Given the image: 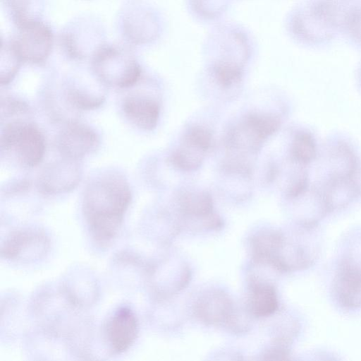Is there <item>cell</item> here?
<instances>
[{
	"instance_id": "obj_9",
	"label": "cell",
	"mask_w": 361,
	"mask_h": 361,
	"mask_svg": "<svg viewBox=\"0 0 361 361\" xmlns=\"http://www.w3.org/2000/svg\"><path fill=\"white\" fill-rule=\"evenodd\" d=\"M138 333V322L134 312L128 307L119 308L109 319L106 335L111 349L121 353L134 343Z\"/></svg>"
},
{
	"instance_id": "obj_1",
	"label": "cell",
	"mask_w": 361,
	"mask_h": 361,
	"mask_svg": "<svg viewBox=\"0 0 361 361\" xmlns=\"http://www.w3.org/2000/svg\"><path fill=\"white\" fill-rule=\"evenodd\" d=\"M130 200L128 184L118 174L102 175L89 184L84 194L82 211L97 243L106 245L116 237Z\"/></svg>"
},
{
	"instance_id": "obj_14",
	"label": "cell",
	"mask_w": 361,
	"mask_h": 361,
	"mask_svg": "<svg viewBox=\"0 0 361 361\" xmlns=\"http://www.w3.org/2000/svg\"><path fill=\"white\" fill-rule=\"evenodd\" d=\"M341 32L355 45L361 47V3L344 8Z\"/></svg>"
},
{
	"instance_id": "obj_2",
	"label": "cell",
	"mask_w": 361,
	"mask_h": 361,
	"mask_svg": "<svg viewBox=\"0 0 361 361\" xmlns=\"http://www.w3.org/2000/svg\"><path fill=\"white\" fill-rule=\"evenodd\" d=\"M343 10L338 0H310L295 16V32L310 45L326 42L341 32Z\"/></svg>"
},
{
	"instance_id": "obj_5",
	"label": "cell",
	"mask_w": 361,
	"mask_h": 361,
	"mask_svg": "<svg viewBox=\"0 0 361 361\" xmlns=\"http://www.w3.org/2000/svg\"><path fill=\"white\" fill-rule=\"evenodd\" d=\"M94 63L101 79L119 88L132 86L140 75L138 64L127 53L114 48L101 49Z\"/></svg>"
},
{
	"instance_id": "obj_15",
	"label": "cell",
	"mask_w": 361,
	"mask_h": 361,
	"mask_svg": "<svg viewBox=\"0 0 361 361\" xmlns=\"http://www.w3.org/2000/svg\"><path fill=\"white\" fill-rule=\"evenodd\" d=\"M182 207L189 214L204 217L210 215L212 203L211 199L204 194H190L183 197Z\"/></svg>"
},
{
	"instance_id": "obj_7",
	"label": "cell",
	"mask_w": 361,
	"mask_h": 361,
	"mask_svg": "<svg viewBox=\"0 0 361 361\" xmlns=\"http://www.w3.org/2000/svg\"><path fill=\"white\" fill-rule=\"evenodd\" d=\"M49 239L39 230H24L11 234L1 247V256L12 261H28L44 255Z\"/></svg>"
},
{
	"instance_id": "obj_8",
	"label": "cell",
	"mask_w": 361,
	"mask_h": 361,
	"mask_svg": "<svg viewBox=\"0 0 361 361\" xmlns=\"http://www.w3.org/2000/svg\"><path fill=\"white\" fill-rule=\"evenodd\" d=\"M56 143L59 151L65 158L77 160L94 150L99 137L90 126L72 122L62 130Z\"/></svg>"
},
{
	"instance_id": "obj_16",
	"label": "cell",
	"mask_w": 361,
	"mask_h": 361,
	"mask_svg": "<svg viewBox=\"0 0 361 361\" xmlns=\"http://www.w3.org/2000/svg\"><path fill=\"white\" fill-rule=\"evenodd\" d=\"M292 150L298 161L307 163L314 158L316 148L313 139L309 134H300L295 138Z\"/></svg>"
},
{
	"instance_id": "obj_13",
	"label": "cell",
	"mask_w": 361,
	"mask_h": 361,
	"mask_svg": "<svg viewBox=\"0 0 361 361\" xmlns=\"http://www.w3.org/2000/svg\"><path fill=\"white\" fill-rule=\"evenodd\" d=\"M247 306L256 316H267L274 313L278 308V300L274 287L265 283H252Z\"/></svg>"
},
{
	"instance_id": "obj_4",
	"label": "cell",
	"mask_w": 361,
	"mask_h": 361,
	"mask_svg": "<svg viewBox=\"0 0 361 361\" xmlns=\"http://www.w3.org/2000/svg\"><path fill=\"white\" fill-rule=\"evenodd\" d=\"M18 23L20 32L11 46L21 61L34 64L44 61L52 47V33L42 23L31 19Z\"/></svg>"
},
{
	"instance_id": "obj_17",
	"label": "cell",
	"mask_w": 361,
	"mask_h": 361,
	"mask_svg": "<svg viewBox=\"0 0 361 361\" xmlns=\"http://www.w3.org/2000/svg\"><path fill=\"white\" fill-rule=\"evenodd\" d=\"M216 74L223 85H230L239 78V70L228 64L219 65L216 69Z\"/></svg>"
},
{
	"instance_id": "obj_12",
	"label": "cell",
	"mask_w": 361,
	"mask_h": 361,
	"mask_svg": "<svg viewBox=\"0 0 361 361\" xmlns=\"http://www.w3.org/2000/svg\"><path fill=\"white\" fill-rule=\"evenodd\" d=\"M123 110L131 122L146 130L152 129L156 126L159 112V106L154 101L139 96L126 98Z\"/></svg>"
},
{
	"instance_id": "obj_3",
	"label": "cell",
	"mask_w": 361,
	"mask_h": 361,
	"mask_svg": "<svg viewBox=\"0 0 361 361\" xmlns=\"http://www.w3.org/2000/svg\"><path fill=\"white\" fill-rule=\"evenodd\" d=\"M45 144L39 129L27 122L13 121L7 124L1 132L2 152L24 167L32 168L41 162Z\"/></svg>"
},
{
	"instance_id": "obj_10",
	"label": "cell",
	"mask_w": 361,
	"mask_h": 361,
	"mask_svg": "<svg viewBox=\"0 0 361 361\" xmlns=\"http://www.w3.org/2000/svg\"><path fill=\"white\" fill-rule=\"evenodd\" d=\"M233 302L224 292L214 290L202 296L195 307L196 316L203 322L218 325L233 323Z\"/></svg>"
},
{
	"instance_id": "obj_6",
	"label": "cell",
	"mask_w": 361,
	"mask_h": 361,
	"mask_svg": "<svg viewBox=\"0 0 361 361\" xmlns=\"http://www.w3.org/2000/svg\"><path fill=\"white\" fill-rule=\"evenodd\" d=\"M355 250L341 261L334 285L338 302L348 309L361 307V254Z\"/></svg>"
},
{
	"instance_id": "obj_11",
	"label": "cell",
	"mask_w": 361,
	"mask_h": 361,
	"mask_svg": "<svg viewBox=\"0 0 361 361\" xmlns=\"http://www.w3.org/2000/svg\"><path fill=\"white\" fill-rule=\"evenodd\" d=\"M75 161L66 158L62 162L50 165L44 169L39 179L41 190L47 194H57L73 189L80 179Z\"/></svg>"
}]
</instances>
